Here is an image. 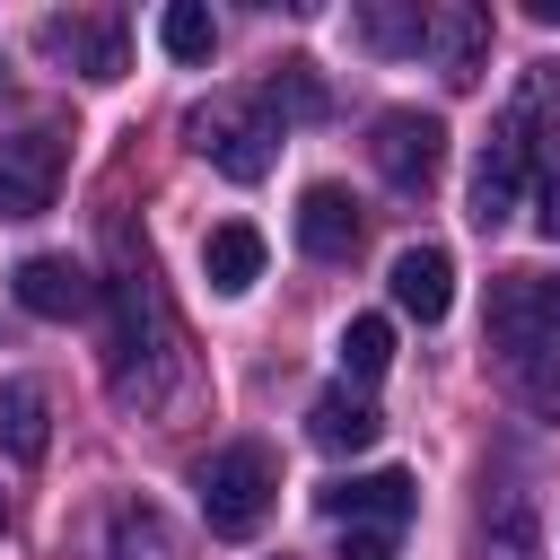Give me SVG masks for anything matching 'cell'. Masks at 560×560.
<instances>
[{
	"instance_id": "6da1fadb",
	"label": "cell",
	"mask_w": 560,
	"mask_h": 560,
	"mask_svg": "<svg viewBox=\"0 0 560 560\" xmlns=\"http://www.w3.org/2000/svg\"><path fill=\"white\" fill-rule=\"evenodd\" d=\"M105 245H114V271H105V394L122 411H166L184 394V376H192L184 324H175V306L158 289L149 245H131L122 219L105 228Z\"/></svg>"
},
{
	"instance_id": "7a4b0ae2",
	"label": "cell",
	"mask_w": 560,
	"mask_h": 560,
	"mask_svg": "<svg viewBox=\"0 0 560 560\" xmlns=\"http://www.w3.org/2000/svg\"><path fill=\"white\" fill-rule=\"evenodd\" d=\"M192 499H201V525H210L219 542L262 534V516H271V499H280V464H271V446H262V438L210 446L201 472H192Z\"/></svg>"
},
{
	"instance_id": "3957f363",
	"label": "cell",
	"mask_w": 560,
	"mask_h": 560,
	"mask_svg": "<svg viewBox=\"0 0 560 560\" xmlns=\"http://www.w3.org/2000/svg\"><path fill=\"white\" fill-rule=\"evenodd\" d=\"M271 114H262V96H210V105H192V149L228 175V184H262L271 175Z\"/></svg>"
},
{
	"instance_id": "277c9868",
	"label": "cell",
	"mask_w": 560,
	"mask_h": 560,
	"mask_svg": "<svg viewBox=\"0 0 560 560\" xmlns=\"http://www.w3.org/2000/svg\"><path fill=\"white\" fill-rule=\"evenodd\" d=\"M368 158H376V175H385L394 192H429L438 166H446V122L420 114V105H385V114L368 122Z\"/></svg>"
},
{
	"instance_id": "5b68a950",
	"label": "cell",
	"mask_w": 560,
	"mask_h": 560,
	"mask_svg": "<svg viewBox=\"0 0 560 560\" xmlns=\"http://www.w3.org/2000/svg\"><path fill=\"white\" fill-rule=\"evenodd\" d=\"M525 158H534V114H516V105H508V122L481 140V158H472V192H464V219H472L481 236L516 219V192H525Z\"/></svg>"
},
{
	"instance_id": "8992f818",
	"label": "cell",
	"mask_w": 560,
	"mask_h": 560,
	"mask_svg": "<svg viewBox=\"0 0 560 560\" xmlns=\"http://www.w3.org/2000/svg\"><path fill=\"white\" fill-rule=\"evenodd\" d=\"M490 341L508 359H534L560 341V271H499L490 280Z\"/></svg>"
},
{
	"instance_id": "52a82bcc",
	"label": "cell",
	"mask_w": 560,
	"mask_h": 560,
	"mask_svg": "<svg viewBox=\"0 0 560 560\" xmlns=\"http://www.w3.org/2000/svg\"><path fill=\"white\" fill-rule=\"evenodd\" d=\"M315 508H324L341 534H402L420 499H411V472H394V464H385V472H350V481H324V490H315Z\"/></svg>"
},
{
	"instance_id": "ba28073f",
	"label": "cell",
	"mask_w": 560,
	"mask_h": 560,
	"mask_svg": "<svg viewBox=\"0 0 560 560\" xmlns=\"http://www.w3.org/2000/svg\"><path fill=\"white\" fill-rule=\"evenodd\" d=\"M61 166H70V149H61V131H9L0 140V219H35V210H52V192H61Z\"/></svg>"
},
{
	"instance_id": "9c48e42d",
	"label": "cell",
	"mask_w": 560,
	"mask_h": 560,
	"mask_svg": "<svg viewBox=\"0 0 560 560\" xmlns=\"http://www.w3.org/2000/svg\"><path fill=\"white\" fill-rule=\"evenodd\" d=\"M9 298H18L26 315H44V324H79L105 289H96L88 262H70V254H26V262L9 271Z\"/></svg>"
},
{
	"instance_id": "30bf717a",
	"label": "cell",
	"mask_w": 560,
	"mask_h": 560,
	"mask_svg": "<svg viewBox=\"0 0 560 560\" xmlns=\"http://www.w3.org/2000/svg\"><path fill=\"white\" fill-rule=\"evenodd\" d=\"M298 245H306L315 262H350V254L368 245V210H359L341 184H306V192H298Z\"/></svg>"
},
{
	"instance_id": "8fae6325",
	"label": "cell",
	"mask_w": 560,
	"mask_h": 560,
	"mask_svg": "<svg viewBox=\"0 0 560 560\" xmlns=\"http://www.w3.org/2000/svg\"><path fill=\"white\" fill-rule=\"evenodd\" d=\"M429 52H438L446 88H481V70H490V9H472V0L429 9Z\"/></svg>"
},
{
	"instance_id": "7c38bea8",
	"label": "cell",
	"mask_w": 560,
	"mask_h": 560,
	"mask_svg": "<svg viewBox=\"0 0 560 560\" xmlns=\"http://www.w3.org/2000/svg\"><path fill=\"white\" fill-rule=\"evenodd\" d=\"M35 44L70 61L79 79H122V18H44Z\"/></svg>"
},
{
	"instance_id": "4fadbf2b",
	"label": "cell",
	"mask_w": 560,
	"mask_h": 560,
	"mask_svg": "<svg viewBox=\"0 0 560 560\" xmlns=\"http://www.w3.org/2000/svg\"><path fill=\"white\" fill-rule=\"evenodd\" d=\"M385 289H394V306H402L411 324H446V306H455V262H446V245H402L394 271H385Z\"/></svg>"
},
{
	"instance_id": "5bb4252c",
	"label": "cell",
	"mask_w": 560,
	"mask_h": 560,
	"mask_svg": "<svg viewBox=\"0 0 560 560\" xmlns=\"http://www.w3.org/2000/svg\"><path fill=\"white\" fill-rule=\"evenodd\" d=\"M306 438H315L324 455H359V446H376V438H385V420H376V402H368V394L332 385V394H315V402H306Z\"/></svg>"
},
{
	"instance_id": "9a60e30c",
	"label": "cell",
	"mask_w": 560,
	"mask_h": 560,
	"mask_svg": "<svg viewBox=\"0 0 560 560\" xmlns=\"http://www.w3.org/2000/svg\"><path fill=\"white\" fill-rule=\"evenodd\" d=\"M0 446L18 464H44V446H52V394H44V376H0Z\"/></svg>"
},
{
	"instance_id": "2e32d148",
	"label": "cell",
	"mask_w": 560,
	"mask_h": 560,
	"mask_svg": "<svg viewBox=\"0 0 560 560\" xmlns=\"http://www.w3.org/2000/svg\"><path fill=\"white\" fill-rule=\"evenodd\" d=\"M201 271H210L219 298H245V289L262 280V228H254V219H219V228L201 236Z\"/></svg>"
},
{
	"instance_id": "e0dca14e",
	"label": "cell",
	"mask_w": 560,
	"mask_h": 560,
	"mask_svg": "<svg viewBox=\"0 0 560 560\" xmlns=\"http://www.w3.org/2000/svg\"><path fill=\"white\" fill-rule=\"evenodd\" d=\"M105 560H184V534H175V525H166L149 499H131V508H114Z\"/></svg>"
},
{
	"instance_id": "ac0fdd59",
	"label": "cell",
	"mask_w": 560,
	"mask_h": 560,
	"mask_svg": "<svg viewBox=\"0 0 560 560\" xmlns=\"http://www.w3.org/2000/svg\"><path fill=\"white\" fill-rule=\"evenodd\" d=\"M262 114H280V122H324V79H315V61H280V70L262 79Z\"/></svg>"
},
{
	"instance_id": "d6986e66",
	"label": "cell",
	"mask_w": 560,
	"mask_h": 560,
	"mask_svg": "<svg viewBox=\"0 0 560 560\" xmlns=\"http://www.w3.org/2000/svg\"><path fill=\"white\" fill-rule=\"evenodd\" d=\"M481 560H534V516L516 490L481 499Z\"/></svg>"
},
{
	"instance_id": "ffe728a7",
	"label": "cell",
	"mask_w": 560,
	"mask_h": 560,
	"mask_svg": "<svg viewBox=\"0 0 560 560\" xmlns=\"http://www.w3.org/2000/svg\"><path fill=\"white\" fill-rule=\"evenodd\" d=\"M359 44L368 52H420L429 44V9L402 0V9H359Z\"/></svg>"
},
{
	"instance_id": "44dd1931",
	"label": "cell",
	"mask_w": 560,
	"mask_h": 560,
	"mask_svg": "<svg viewBox=\"0 0 560 560\" xmlns=\"http://www.w3.org/2000/svg\"><path fill=\"white\" fill-rule=\"evenodd\" d=\"M341 368H350L359 385H376V376L394 368V324H385V315H350V324H341Z\"/></svg>"
},
{
	"instance_id": "7402d4cb",
	"label": "cell",
	"mask_w": 560,
	"mask_h": 560,
	"mask_svg": "<svg viewBox=\"0 0 560 560\" xmlns=\"http://www.w3.org/2000/svg\"><path fill=\"white\" fill-rule=\"evenodd\" d=\"M158 44H166L175 61H210L219 26H210V9H201V0H175V9H158Z\"/></svg>"
},
{
	"instance_id": "603a6c76",
	"label": "cell",
	"mask_w": 560,
	"mask_h": 560,
	"mask_svg": "<svg viewBox=\"0 0 560 560\" xmlns=\"http://www.w3.org/2000/svg\"><path fill=\"white\" fill-rule=\"evenodd\" d=\"M508 376H516V402H525L534 420H560V350H534V359H508Z\"/></svg>"
},
{
	"instance_id": "cb8c5ba5",
	"label": "cell",
	"mask_w": 560,
	"mask_h": 560,
	"mask_svg": "<svg viewBox=\"0 0 560 560\" xmlns=\"http://www.w3.org/2000/svg\"><path fill=\"white\" fill-rule=\"evenodd\" d=\"M534 228H542V236L560 245V166H551V175L534 184Z\"/></svg>"
},
{
	"instance_id": "d4e9b609",
	"label": "cell",
	"mask_w": 560,
	"mask_h": 560,
	"mask_svg": "<svg viewBox=\"0 0 560 560\" xmlns=\"http://www.w3.org/2000/svg\"><path fill=\"white\" fill-rule=\"evenodd\" d=\"M402 534H341V560H394Z\"/></svg>"
},
{
	"instance_id": "484cf974",
	"label": "cell",
	"mask_w": 560,
	"mask_h": 560,
	"mask_svg": "<svg viewBox=\"0 0 560 560\" xmlns=\"http://www.w3.org/2000/svg\"><path fill=\"white\" fill-rule=\"evenodd\" d=\"M534 18H542V26H560V0H534Z\"/></svg>"
},
{
	"instance_id": "4316f807",
	"label": "cell",
	"mask_w": 560,
	"mask_h": 560,
	"mask_svg": "<svg viewBox=\"0 0 560 560\" xmlns=\"http://www.w3.org/2000/svg\"><path fill=\"white\" fill-rule=\"evenodd\" d=\"M0 525H9V499H0Z\"/></svg>"
}]
</instances>
